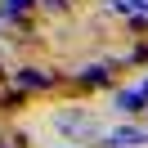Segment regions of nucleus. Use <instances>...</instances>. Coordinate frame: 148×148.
<instances>
[{
    "label": "nucleus",
    "mask_w": 148,
    "mask_h": 148,
    "mask_svg": "<svg viewBox=\"0 0 148 148\" xmlns=\"http://www.w3.org/2000/svg\"><path fill=\"white\" fill-rule=\"evenodd\" d=\"M9 81H14V90H54L58 76L36 72V67H18V72H9Z\"/></svg>",
    "instance_id": "nucleus-1"
},
{
    "label": "nucleus",
    "mask_w": 148,
    "mask_h": 148,
    "mask_svg": "<svg viewBox=\"0 0 148 148\" xmlns=\"http://www.w3.org/2000/svg\"><path fill=\"white\" fill-rule=\"evenodd\" d=\"M135 144H148V130L121 126V130H112V135H108V148H135Z\"/></svg>",
    "instance_id": "nucleus-2"
},
{
    "label": "nucleus",
    "mask_w": 148,
    "mask_h": 148,
    "mask_svg": "<svg viewBox=\"0 0 148 148\" xmlns=\"http://www.w3.org/2000/svg\"><path fill=\"white\" fill-rule=\"evenodd\" d=\"M144 103H148V94H144V90H121V94H117V112H126V117L144 112Z\"/></svg>",
    "instance_id": "nucleus-3"
},
{
    "label": "nucleus",
    "mask_w": 148,
    "mask_h": 148,
    "mask_svg": "<svg viewBox=\"0 0 148 148\" xmlns=\"http://www.w3.org/2000/svg\"><path fill=\"white\" fill-rule=\"evenodd\" d=\"M58 130H67V135H94V121L90 117H58Z\"/></svg>",
    "instance_id": "nucleus-4"
},
{
    "label": "nucleus",
    "mask_w": 148,
    "mask_h": 148,
    "mask_svg": "<svg viewBox=\"0 0 148 148\" xmlns=\"http://www.w3.org/2000/svg\"><path fill=\"white\" fill-rule=\"evenodd\" d=\"M103 81H108V67L103 63H90V67L76 72V85H103Z\"/></svg>",
    "instance_id": "nucleus-5"
},
{
    "label": "nucleus",
    "mask_w": 148,
    "mask_h": 148,
    "mask_svg": "<svg viewBox=\"0 0 148 148\" xmlns=\"http://www.w3.org/2000/svg\"><path fill=\"white\" fill-rule=\"evenodd\" d=\"M32 5H36V0H5V5H0V18H5V23H14L23 9H32Z\"/></svg>",
    "instance_id": "nucleus-6"
},
{
    "label": "nucleus",
    "mask_w": 148,
    "mask_h": 148,
    "mask_svg": "<svg viewBox=\"0 0 148 148\" xmlns=\"http://www.w3.org/2000/svg\"><path fill=\"white\" fill-rule=\"evenodd\" d=\"M0 108H23V90H9V94H0Z\"/></svg>",
    "instance_id": "nucleus-7"
},
{
    "label": "nucleus",
    "mask_w": 148,
    "mask_h": 148,
    "mask_svg": "<svg viewBox=\"0 0 148 148\" xmlns=\"http://www.w3.org/2000/svg\"><path fill=\"white\" fill-rule=\"evenodd\" d=\"M45 9H63V0H45Z\"/></svg>",
    "instance_id": "nucleus-8"
},
{
    "label": "nucleus",
    "mask_w": 148,
    "mask_h": 148,
    "mask_svg": "<svg viewBox=\"0 0 148 148\" xmlns=\"http://www.w3.org/2000/svg\"><path fill=\"white\" fill-rule=\"evenodd\" d=\"M139 90H144V94H148V81H144V85H139Z\"/></svg>",
    "instance_id": "nucleus-9"
}]
</instances>
